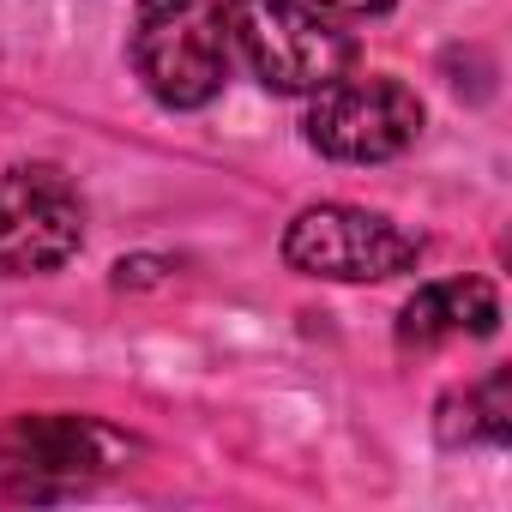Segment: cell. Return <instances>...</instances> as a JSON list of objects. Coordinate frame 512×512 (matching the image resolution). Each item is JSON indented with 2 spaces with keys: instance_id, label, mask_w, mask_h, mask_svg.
<instances>
[{
  "instance_id": "52a82bcc",
  "label": "cell",
  "mask_w": 512,
  "mask_h": 512,
  "mask_svg": "<svg viewBox=\"0 0 512 512\" xmlns=\"http://www.w3.org/2000/svg\"><path fill=\"white\" fill-rule=\"evenodd\" d=\"M494 332H500V296L488 278L422 284L398 314V350H440L452 338H494Z\"/></svg>"
},
{
  "instance_id": "ba28073f",
  "label": "cell",
  "mask_w": 512,
  "mask_h": 512,
  "mask_svg": "<svg viewBox=\"0 0 512 512\" xmlns=\"http://www.w3.org/2000/svg\"><path fill=\"white\" fill-rule=\"evenodd\" d=\"M434 434H440V446H506L512 440V374L494 368L482 386L446 392Z\"/></svg>"
},
{
  "instance_id": "9c48e42d",
  "label": "cell",
  "mask_w": 512,
  "mask_h": 512,
  "mask_svg": "<svg viewBox=\"0 0 512 512\" xmlns=\"http://www.w3.org/2000/svg\"><path fill=\"white\" fill-rule=\"evenodd\" d=\"M332 13H350V19H374V13H392V0H326Z\"/></svg>"
},
{
  "instance_id": "277c9868",
  "label": "cell",
  "mask_w": 512,
  "mask_h": 512,
  "mask_svg": "<svg viewBox=\"0 0 512 512\" xmlns=\"http://www.w3.org/2000/svg\"><path fill=\"white\" fill-rule=\"evenodd\" d=\"M302 133L332 163H392L422 133V97L386 73H362V79L344 73L314 91Z\"/></svg>"
},
{
  "instance_id": "3957f363",
  "label": "cell",
  "mask_w": 512,
  "mask_h": 512,
  "mask_svg": "<svg viewBox=\"0 0 512 512\" xmlns=\"http://www.w3.org/2000/svg\"><path fill=\"white\" fill-rule=\"evenodd\" d=\"M127 61L163 109H205L229 85L223 0H139Z\"/></svg>"
},
{
  "instance_id": "5b68a950",
  "label": "cell",
  "mask_w": 512,
  "mask_h": 512,
  "mask_svg": "<svg viewBox=\"0 0 512 512\" xmlns=\"http://www.w3.org/2000/svg\"><path fill=\"white\" fill-rule=\"evenodd\" d=\"M422 260V241L362 205H308L284 229V266L326 284H386Z\"/></svg>"
},
{
  "instance_id": "7a4b0ae2",
  "label": "cell",
  "mask_w": 512,
  "mask_h": 512,
  "mask_svg": "<svg viewBox=\"0 0 512 512\" xmlns=\"http://www.w3.org/2000/svg\"><path fill=\"white\" fill-rule=\"evenodd\" d=\"M139 446L97 416H19L0 428V506H49L121 476Z\"/></svg>"
},
{
  "instance_id": "6da1fadb",
  "label": "cell",
  "mask_w": 512,
  "mask_h": 512,
  "mask_svg": "<svg viewBox=\"0 0 512 512\" xmlns=\"http://www.w3.org/2000/svg\"><path fill=\"white\" fill-rule=\"evenodd\" d=\"M229 55L278 97H314L344 79L356 61V37L326 0H229Z\"/></svg>"
},
{
  "instance_id": "8992f818",
  "label": "cell",
  "mask_w": 512,
  "mask_h": 512,
  "mask_svg": "<svg viewBox=\"0 0 512 512\" xmlns=\"http://www.w3.org/2000/svg\"><path fill=\"white\" fill-rule=\"evenodd\" d=\"M85 241V199L55 163L0 169V272L43 278L61 272Z\"/></svg>"
}]
</instances>
